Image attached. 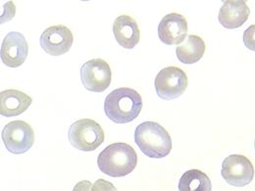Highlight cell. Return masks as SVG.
<instances>
[{"instance_id":"2e32d148","label":"cell","mask_w":255,"mask_h":191,"mask_svg":"<svg viewBox=\"0 0 255 191\" xmlns=\"http://www.w3.org/2000/svg\"><path fill=\"white\" fill-rule=\"evenodd\" d=\"M211 190L212 185L208 176L195 169L186 172L179 182V191H211Z\"/></svg>"},{"instance_id":"ba28073f","label":"cell","mask_w":255,"mask_h":191,"mask_svg":"<svg viewBox=\"0 0 255 191\" xmlns=\"http://www.w3.org/2000/svg\"><path fill=\"white\" fill-rule=\"evenodd\" d=\"M112 73L108 63L96 58L84 64L81 68V80L89 92L103 93L111 84Z\"/></svg>"},{"instance_id":"8992f818","label":"cell","mask_w":255,"mask_h":191,"mask_svg":"<svg viewBox=\"0 0 255 191\" xmlns=\"http://www.w3.org/2000/svg\"><path fill=\"white\" fill-rule=\"evenodd\" d=\"M188 88L186 73L177 67H167L160 71L155 78L157 96L164 100H173L184 95Z\"/></svg>"},{"instance_id":"52a82bcc","label":"cell","mask_w":255,"mask_h":191,"mask_svg":"<svg viewBox=\"0 0 255 191\" xmlns=\"http://www.w3.org/2000/svg\"><path fill=\"white\" fill-rule=\"evenodd\" d=\"M221 174L224 180L230 186L244 188L253 182L255 168L248 157L234 154L224 160Z\"/></svg>"},{"instance_id":"9a60e30c","label":"cell","mask_w":255,"mask_h":191,"mask_svg":"<svg viewBox=\"0 0 255 191\" xmlns=\"http://www.w3.org/2000/svg\"><path fill=\"white\" fill-rule=\"evenodd\" d=\"M204 52L205 43L203 39L193 34L189 35L187 41L178 46L176 49V54L179 61L188 65L198 62L203 57Z\"/></svg>"},{"instance_id":"8fae6325","label":"cell","mask_w":255,"mask_h":191,"mask_svg":"<svg viewBox=\"0 0 255 191\" xmlns=\"http://www.w3.org/2000/svg\"><path fill=\"white\" fill-rule=\"evenodd\" d=\"M188 34V22L186 18L177 13H171L163 17L158 26L160 40L167 45L183 42Z\"/></svg>"},{"instance_id":"e0dca14e","label":"cell","mask_w":255,"mask_h":191,"mask_svg":"<svg viewBox=\"0 0 255 191\" xmlns=\"http://www.w3.org/2000/svg\"><path fill=\"white\" fill-rule=\"evenodd\" d=\"M244 43L250 50L255 51V25L250 26L244 32Z\"/></svg>"},{"instance_id":"ffe728a7","label":"cell","mask_w":255,"mask_h":191,"mask_svg":"<svg viewBox=\"0 0 255 191\" xmlns=\"http://www.w3.org/2000/svg\"></svg>"},{"instance_id":"5bb4252c","label":"cell","mask_w":255,"mask_h":191,"mask_svg":"<svg viewBox=\"0 0 255 191\" xmlns=\"http://www.w3.org/2000/svg\"><path fill=\"white\" fill-rule=\"evenodd\" d=\"M31 96L15 90L0 94V114L4 117H15L24 113L32 104Z\"/></svg>"},{"instance_id":"30bf717a","label":"cell","mask_w":255,"mask_h":191,"mask_svg":"<svg viewBox=\"0 0 255 191\" xmlns=\"http://www.w3.org/2000/svg\"><path fill=\"white\" fill-rule=\"evenodd\" d=\"M29 45L25 36L18 32H9L1 45V60L10 68H18L26 61Z\"/></svg>"},{"instance_id":"6da1fadb","label":"cell","mask_w":255,"mask_h":191,"mask_svg":"<svg viewBox=\"0 0 255 191\" xmlns=\"http://www.w3.org/2000/svg\"><path fill=\"white\" fill-rule=\"evenodd\" d=\"M142 109V98L137 92L120 88L111 92L104 101L106 116L116 124H127L135 120Z\"/></svg>"},{"instance_id":"9c48e42d","label":"cell","mask_w":255,"mask_h":191,"mask_svg":"<svg viewBox=\"0 0 255 191\" xmlns=\"http://www.w3.org/2000/svg\"><path fill=\"white\" fill-rule=\"evenodd\" d=\"M74 42L72 32L65 26H52L41 33L39 43L49 55L60 56L67 53Z\"/></svg>"},{"instance_id":"7c38bea8","label":"cell","mask_w":255,"mask_h":191,"mask_svg":"<svg viewBox=\"0 0 255 191\" xmlns=\"http://www.w3.org/2000/svg\"><path fill=\"white\" fill-rule=\"evenodd\" d=\"M250 8L244 0H228L219 11V22L226 29L234 30L242 27L249 19Z\"/></svg>"},{"instance_id":"4fadbf2b","label":"cell","mask_w":255,"mask_h":191,"mask_svg":"<svg viewBox=\"0 0 255 191\" xmlns=\"http://www.w3.org/2000/svg\"><path fill=\"white\" fill-rule=\"evenodd\" d=\"M113 32L118 44L126 49H132L139 42L137 23L128 15L117 17L113 24Z\"/></svg>"},{"instance_id":"7a4b0ae2","label":"cell","mask_w":255,"mask_h":191,"mask_svg":"<svg viewBox=\"0 0 255 191\" xmlns=\"http://www.w3.org/2000/svg\"><path fill=\"white\" fill-rule=\"evenodd\" d=\"M137 155L127 143L118 142L104 148L97 158L99 170L112 178H122L130 174L136 167Z\"/></svg>"},{"instance_id":"5b68a950","label":"cell","mask_w":255,"mask_h":191,"mask_svg":"<svg viewBox=\"0 0 255 191\" xmlns=\"http://www.w3.org/2000/svg\"><path fill=\"white\" fill-rule=\"evenodd\" d=\"M2 140L6 149L13 154L28 152L34 142L32 127L24 121H12L2 130Z\"/></svg>"},{"instance_id":"ac0fdd59","label":"cell","mask_w":255,"mask_h":191,"mask_svg":"<svg viewBox=\"0 0 255 191\" xmlns=\"http://www.w3.org/2000/svg\"><path fill=\"white\" fill-rule=\"evenodd\" d=\"M93 191H118L113 184L105 180H98L93 186Z\"/></svg>"},{"instance_id":"277c9868","label":"cell","mask_w":255,"mask_h":191,"mask_svg":"<svg viewBox=\"0 0 255 191\" xmlns=\"http://www.w3.org/2000/svg\"><path fill=\"white\" fill-rule=\"evenodd\" d=\"M73 147L86 152L98 148L104 141V131L96 121L82 119L71 125L68 133Z\"/></svg>"},{"instance_id":"3957f363","label":"cell","mask_w":255,"mask_h":191,"mask_svg":"<svg viewBox=\"0 0 255 191\" xmlns=\"http://www.w3.org/2000/svg\"><path fill=\"white\" fill-rule=\"evenodd\" d=\"M134 141L141 152L149 158H164L172 150L169 132L155 122H143L138 125L134 131Z\"/></svg>"},{"instance_id":"d6986e66","label":"cell","mask_w":255,"mask_h":191,"mask_svg":"<svg viewBox=\"0 0 255 191\" xmlns=\"http://www.w3.org/2000/svg\"><path fill=\"white\" fill-rule=\"evenodd\" d=\"M73 191H93V185L89 181H82L74 187Z\"/></svg>"}]
</instances>
